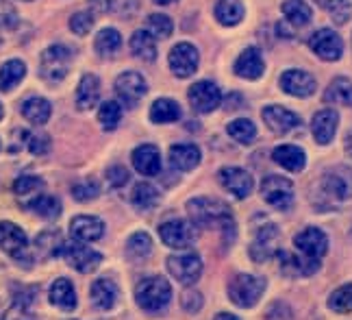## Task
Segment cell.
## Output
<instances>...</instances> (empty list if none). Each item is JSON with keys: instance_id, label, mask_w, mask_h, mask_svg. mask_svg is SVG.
Instances as JSON below:
<instances>
[{"instance_id": "1", "label": "cell", "mask_w": 352, "mask_h": 320, "mask_svg": "<svg viewBox=\"0 0 352 320\" xmlns=\"http://www.w3.org/2000/svg\"><path fill=\"white\" fill-rule=\"evenodd\" d=\"M352 201V170L348 166H333L322 172L316 185L314 203L318 209H337Z\"/></svg>"}, {"instance_id": "2", "label": "cell", "mask_w": 352, "mask_h": 320, "mask_svg": "<svg viewBox=\"0 0 352 320\" xmlns=\"http://www.w3.org/2000/svg\"><path fill=\"white\" fill-rule=\"evenodd\" d=\"M187 213L196 226H211V224H220L222 231L228 235V239L235 237V222H233V213L231 207L226 203L218 201V198L211 196H196L187 203Z\"/></svg>"}, {"instance_id": "3", "label": "cell", "mask_w": 352, "mask_h": 320, "mask_svg": "<svg viewBox=\"0 0 352 320\" xmlns=\"http://www.w3.org/2000/svg\"><path fill=\"white\" fill-rule=\"evenodd\" d=\"M135 303L140 305L144 312H151V314H157L161 310H166L170 301H172V286L166 277H159V275H153V277H144L142 281L135 286Z\"/></svg>"}, {"instance_id": "4", "label": "cell", "mask_w": 352, "mask_h": 320, "mask_svg": "<svg viewBox=\"0 0 352 320\" xmlns=\"http://www.w3.org/2000/svg\"><path fill=\"white\" fill-rule=\"evenodd\" d=\"M265 288H267V284H265L263 277L239 273V275L231 277V281H228V286H226V295L233 305H237V308L250 310L261 301Z\"/></svg>"}, {"instance_id": "5", "label": "cell", "mask_w": 352, "mask_h": 320, "mask_svg": "<svg viewBox=\"0 0 352 320\" xmlns=\"http://www.w3.org/2000/svg\"><path fill=\"white\" fill-rule=\"evenodd\" d=\"M72 68V50L63 44H55L42 52L39 59V74L48 83H59Z\"/></svg>"}, {"instance_id": "6", "label": "cell", "mask_w": 352, "mask_h": 320, "mask_svg": "<svg viewBox=\"0 0 352 320\" xmlns=\"http://www.w3.org/2000/svg\"><path fill=\"white\" fill-rule=\"evenodd\" d=\"M261 196L263 201L274 207L278 211H289L294 207L296 201V190H294V183L287 177H280V175H267L261 181Z\"/></svg>"}, {"instance_id": "7", "label": "cell", "mask_w": 352, "mask_h": 320, "mask_svg": "<svg viewBox=\"0 0 352 320\" xmlns=\"http://www.w3.org/2000/svg\"><path fill=\"white\" fill-rule=\"evenodd\" d=\"M166 268L174 281L183 286H194L202 275V259L198 253H179L166 259Z\"/></svg>"}, {"instance_id": "8", "label": "cell", "mask_w": 352, "mask_h": 320, "mask_svg": "<svg viewBox=\"0 0 352 320\" xmlns=\"http://www.w3.org/2000/svg\"><path fill=\"white\" fill-rule=\"evenodd\" d=\"M61 255L74 270L83 273V275L94 273L102 264V255L98 250L89 248L85 242H76V239L74 242H63Z\"/></svg>"}, {"instance_id": "9", "label": "cell", "mask_w": 352, "mask_h": 320, "mask_svg": "<svg viewBox=\"0 0 352 320\" xmlns=\"http://www.w3.org/2000/svg\"><path fill=\"white\" fill-rule=\"evenodd\" d=\"M0 248H3L9 257L18 262H31L29 257V237L22 231V226L13 224L9 220L0 222Z\"/></svg>"}, {"instance_id": "10", "label": "cell", "mask_w": 352, "mask_h": 320, "mask_svg": "<svg viewBox=\"0 0 352 320\" xmlns=\"http://www.w3.org/2000/svg\"><path fill=\"white\" fill-rule=\"evenodd\" d=\"M280 250V231L276 224H263L261 229H256V235L248 248L252 262H267L276 257Z\"/></svg>"}, {"instance_id": "11", "label": "cell", "mask_w": 352, "mask_h": 320, "mask_svg": "<svg viewBox=\"0 0 352 320\" xmlns=\"http://www.w3.org/2000/svg\"><path fill=\"white\" fill-rule=\"evenodd\" d=\"M113 89H116V96H118L120 105L133 109V107L140 105V100L146 96V81L140 72L126 70L116 78Z\"/></svg>"}, {"instance_id": "12", "label": "cell", "mask_w": 352, "mask_h": 320, "mask_svg": "<svg viewBox=\"0 0 352 320\" xmlns=\"http://www.w3.org/2000/svg\"><path fill=\"white\" fill-rule=\"evenodd\" d=\"M294 246L298 248L300 255L320 262L329 253V237L318 226H307V229L294 235Z\"/></svg>"}, {"instance_id": "13", "label": "cell", "mask_w": 352, "mask_h": 320, "mask_svg": "<svg viewBox=\"0 0 352 320\" xmlns=\"http://www.w3.org/2000/svg\"><path fill=\"white\" fill-rule=\"evenodd\" d=\"M218 181L228 194H233L235 198H239V201L248 198L254 190V181L250 177V172L243 168H237V166L222 168L218 172Z\"/></svg>"}, {"instance_id": "14", "label": "cell", "mask_w": 352, "mask_h": 320, "mask_svg": "<svg viewBox=\"0 0 352 320\" xmlns=\"http://www.w3.org/2000/svg\"><path fill=\"white\" fill-rule=\"evenodd\" d=\"M159 237H161V242L170 248H187L194 244L196 229H194V224H189L187 220L174 218L159 226Z\"/></svg>"}, {"instance_id": "15", "label": "cell", "mask_w": 352, "mask_h": 320, "mask_svg": "<svg viewBox=\"0 0 352 320\" xmlns=\"http://www.w3.org/2000/svg\"><path fill=\"white\" fill-rule=\"evenodd\" d=\"M309 46L324 61H340L344 55V42L333 29H320L309 37Z\"/></svg>"}, {"instance_id": "16", "label": "cell", "mask_w": 352, "mask_h": 320, "mask_svg": "<svg viewBox=\"0 0 352 320\" xmlns=\"http://www.w3.org/2000/svg\"><path fill=\"white\" fill-rule=\"evenodd\" d=\"M198 61H200V55H198L196 46L187 44V42L176 44L170 50V57H168V65H170L172 74H176L179 78L192 76L198 70Z\"/></svg>"}, {"instance_id": "17", "label": "cell", "mask_w": 352, "mask_h": 320, "mask_svg": "<svg viewBox=\"0 0 352 320\" xmlns=\"http://www.w3.org/2000/svg\"><path fill=\"white\" fill-rule=\"evenodd\" d=\"M189 103L196 111L200 114H211L213 109H218L222 103V92L213 81H198L189 87L187 92Z\"/></svg>"}, {"instance_id": "18", "label": "cell", "mask_w": 352, "mask_h": 320, "mask_svg": "<svg viewBox=\"0 0 352 320\" xmlns=\"http://www.w3.org/2000/svg\"><path fill=\"white\" fill-rule=\"evenodd\" d=\"M280 89L296 98H309L318 89V81L307 70H285L280 74Z\"/></svg>"}, {"instance_id": "19", "label": "cell", "mask_w": 352, "mask_h": 320, "mask_svg": "<svg viewBox=\"0 0 352 320\" xmlns=\"http://www.w3.org/2000/svg\"><path fill=\"white\" fill-rule=\"evenodd\" d=\"M261 118H263V122L270 127V131L278 133V136H283V133H289L296 127L302 125L300 116L294 114L292 109H287V107H280V105H267V107H263Z\"/></svg>"}, {"instance_id": "20", "label": "cell", "mask_w": 352, "mask_h": 320, "mask_svg": "<svg viewBox=\"0 0 352 320\" xmlns=\"http://www.w3.org/2000/svg\"><path fill=\"white\" fill-rule=\"evenodd\" d=\"M278 264H280V273L285 277H311L320 270V262L318 259H309L305 255H294L287 250H278L276 253Z\"/></svg>"}, {"instance_id": "21", "label": "cell", "mask_w": 352, "mask_h": 320, "mask_svg": "<svg viewBox=\"0 0 352 320\" xmlns=\"http://www.w3.org/2000/svg\"><path fill=\"white\" fill-rule=\"evenodd\" d=\"M337 127H340V114L335 109H320L314 120H311V133H314V140L320 146H327L333 142Z\"/></svg>"}, {"instance_id": "22", "label": "cell", "mask_w": 352, "mask_h": 320, "mask_svg": "<svg viewBox=\"0 0 352 320\" xmlns=\"http://www.w3.org/2000/svg\"><path fill=\"white\" fill-rule=\"evenodd\" d=\"M131 159H133L135 170L144 177H155L161 172V153L155 144L138 146V149L131 153Z\"/></svg>"}, {"instance_id": "23", "label": "cell", "mask_w": 352, "mask_h": 320, "mask_svg": "<svg viewBox=\"0 0 352 320\" xmlns=\"http://www.w3.org/2000/svg\"><path fill=\"white\" fill-rule=\"evenodd\" d=\"M263 72H265V61L261 57V50L254 46L243 50L235 61V74L246 78V81H256V78L263 76Z\"/></svg>"}, {"instance_id": "24", "label": "cell", "mask_w": 352, "mask_h": 320, "mask_svg": "<svg viewBox=\"0 0 352 320\" xmlns=\"http://www.w3.org/2000/svg\"><path fill=\"white\" fill-rule=\"evenodd\" d=\"M70 233L76 242H98L104 235V222L96 216H76L70 220Z\"/></svg>"}, {"instance_id": "25", "label": "cell", "mask_w": 352, "mask_h": 320, "mask_svg": "<svg viewBox=\"0 0 352 320\" xmlns=\"http://www.w3.org/2000/svg\"><path fill=\"white\" fill-rule=\"evenodd\" d=\"M100 100V78L96 74H83L76 87V107L80 111L94 109Z\"/></svg>"}, {"instance_id": "26", "label": "cell", "mask_w": 352, "mask_h": 320, "mask_svg": "<svg viewBox=\"0 0 352 320\" xmlns=\"http://www.w3.org/2000/svg\"><path fill=\"white\" fill-rule=\"evenodd\" d=\"M272 159L287 172H302L307 166V155L300 146L294 144H280L272 151Z\"/></svg>"}, {"instance_id": "27", "label": "cell", "mask_w": 352, "mask_h": 320, "mask_svg": "<svg viewBox=\"0 0 352 320\" xmlns=\"http://www.w3.org/2000/svg\"><path fill=\"white\" fill-rule=\"evenodd\" d=\"M200 157H202L200 149L194 144H174V146H170V153H168L170 166L181 172L194 170L200 164Z\"/></svg>"}, {"instance_id": "28", "label": "cell", "mask_w": 352, "mask_h": 320, "mask_svg": "<svg viewBox=\"0 0 352 320\" xmlns=\"http://www.w3.org/2000/svg\"><path fill=\"white\" fill-rule=\"evenodd\" d=\"M89 297L98 310H111V308H116V301H118V286L111 281V279L100 277L91 284Z\"/></svg>"}, {"instance_id": "29", "label": "cell", "mask_w": 352, "mask_h": 320, "mask_svg": "<svg viewBox=\"0 0 352 320\" xmlns=\"http://www.w3.org/2000/svg\"><path fill=\"white\" fill-rule=\"evenodd\" d=\"M48 299L55 308H59L63 312L76 310V292H74V286H72L70 279H63V277L57 279V281L50 286Z\"/></svg>"}, {"instance_id": "30", "label": "cell", "mask_w": 352, "mask_h": 320, "mask_svg": "<svg viewBox=\"0 0 352 320\" xmlns=\"http://www.w3.org/2000/svg\"><path fill=\"white\" fill-rule=\"evenodd\" d=\"M50 114H52V107L46 98L42 96H33V98H26L22 103V116L29 120L31 125L35 127H42L50 120Z\"/></svg>"}, {"instance_id": "31", "label": "cell", "mask_w": 352, "mask_h": 320, "mask_svg": "<svg viewBox=\"0 0 352 320\" xmlns=\"http://www.w3.org/2000/svg\"><path fill=\"white\" fill-rule=\"evenodd\" d=\"M151 120L155 125H168V122H176V120H181V107L176 100L172 98H159L153 103L151 107Z\"/></svg>"}, {"instance_id": "32", "label": "cell", "mask_w": 352, "mask_h": 320, "mask_svg": "<svg viewBox=\"0 0 352 320\" xmlns=\"http://www.w3.org/2000/svg\"><path fill=\"white\" fill-rule=\"evenodd\" d=\"M280 9H283V16L294 26H305L314 18V9L309 7L307 0H283Z\"/></svg>"}, {"instance_id": "33", "label": "cell", "mask_w": 352, "mask_h": 320, "mask_svg": "<svg viewBox=\"0 0 352 320\" xmlns=\"http://www.w3.org/2000/svg\"><path fill=\"white\" fill-rule=\"evenodd\" d=\"M26 209H31L33 213H37L39 218H46V220H55L61 216V201L57 196H50V194H42V196H35L26 203Z\"/></svg>"}, {"instance_id": "34", "label": "cell", "mask_w": 352, "mask_h": 320, "mask_svg": "<svg viewBox=\"0 0 352 320\" xmlns=\"http://www.w3.org/2000/svg\"><path fill=\"white\" fill-rule=\"evenodd\" d=\"M324 103L333 105H352V81L346 76H337L329 83L327 92H324Z\"/></svg>"}, {"instance_id": "35", "label": "cell", "mask_w": 352, "mask_h": 320, "mask_svg": "<svg viewBox=\"0 0 352 320\" xmlns=\"http://www.w3.org/2000/svg\"><path fill=\"white\" fill-rule=\"evenodd\" d=\"M153 237L148 235L146 231H135L129 239H126V255L133 262H142L146 257L153 255Z\"/></svg>"}, {"instance_id": "36", "label": "cell", "mask_w": 352, "mask_h": 320, "mask_svg": "<svg viewBox=\"0 0 352 320\" xmlns=\"http://www.w3.org/2000/svg\"><path fill=\"white\" fill-rule=\"evenodd\" d=\"M131 52L142 61H155L157 59V44L153 33L148 31H135L131 37Z\"/></svg>"}, {"instance_id": "37", "label": "cell", "mask_w": 352, "mask_h": 320, "mask_svg": "<svg viewBox=\"0 0 352 320\" xmlns=\"http://www.w3.org/2000/svg\"><path fill=\"white\" fill-rule=\"evenodd\" d=\"M24 74H26L24 61L11 59V61L3 63V68H0V92H11L13 87H18Z\"/></svg>"}, {"instance_id": "38", "label": "cell", "mask_w": 352, "mask_h": 320, "mask_svg": "<svg viewBox=\"0 0 352 320\" xmlns=\"http://www.w3.org/2000/svg\"><path fill=\"white\" fill-rule=\"evenodd\" d=\"M243 5L241 0H218L215 5V18L224 26H235L243 20Z\"/></svg>"}, {"instance_id": "39", "label": "cell", "mask_w": 352, "mask_h": 320, "mask_svg": "<svg viewBox=\"0 0 352 320\" xmlns=\"http://www.w3.org/2000/svg\"><path fill=\"white\" fill-rule=\"evenodd\" d=\"M122 46V37L116 29H102L98 35H96V42H94V48L100 57H113L116 52L120 50Z\"/></svg>"}, {"instance_id": "40", "label": "cell", "mask_w": 352, "mask_h": 320, "mask_svg": "<svg viewBox=\"0 0 352 320\" xmlns=\"http://www.w3.org/2000/svg\"><path fill=\"white\" fill-rule=\"evenodd\" d=\"M131 203L140 209H151L159 203V190L151 183H138L131 192Z\"/></svg>"}, {"instance_id": "41", "label": "cell", "mask_w": 352, "mask_h": 320, "mask_svg": "<svg viewBox=\"0 0 352 320\" xmlns=\"http://www.w3.org/2000/svg\"><path fill=\"white\" fill-rule=\"evenodd\" d=\"M226 133L239 144H250L256 138V127L248 118H237V120H233V122H228Z\"/></svg>"}, {"instance_id": "42", "label": "cell", "mask_w": 352, "mask_h": 320, "mask_svg": "<svg viewBox=\"0 0 352 320\" xmlns=\"http://www.w3.org/2000/svg\"><path fill=\"white\" fill-rule=\"evenodd\" d=\"M329 310L337 314H350L352 312V284H344L331 292L329 297Z\"/></svg>"}, {"instance_id": "43", "label": "cell", "mask_w": 352, "mask_h": 320, "mask_svg": "<svg viewBox=\"0 0 352 320\" xmlns=\"http://www.w3.org/2000/svg\"><path fill=\"white\" fill-rule=\"evenodd\" d=\"M98 122L104 131H113L122 122V105L116 100H107L98 109Z\"/></svg>"}, {"instance_id": "44", "label": "cell", "mask_w": 352, "mask_h": 320, "mask_svg": "<svg viewBox=\"0 0 352 320\" xmlns=\"http://www.w3.org/2000/svg\"><path fill=\"white\" fill-rule=\"evenodd\" d=\"M37 248L44 253V255L52 257V255H61V248H63V239L57 231H44L39 233L35 239Z\"/></svg>"}, {"instance_id": "45", "label": "cell", "mask_w": 352, "mask_h": 320, "mask_svg": "<svg viewBox=\"0 0 352 320\" xmlns=\"http://www.w3.org/2000/svg\"><path fill=\"white\" fill-rule=\"evenodd\" d=\"M100 194V183L96 179H83L72 185V196L76 198L78 203H87V201H94Z\"/></svg>"}, {"instance_id": "46", "label": "cell", "mask_w": 352, "mask_h": 320, "mask_svg": "<svg viewBox=\"0 0 352 320\" xmlns=\"http://www.w3.org/2000/svg\"><path fill=\"white\" fill-rule=\"evenodd\" d=\"M324 9L329 11L331 20L335 24H340V26H344L352 16V3H350V0H327Z\"/></svg>"}, {"instance_id": "47", "label": "cell", "mask_w": 352, "mask_h": 320, "mask_svg": "<svg viewBox=\"0 0 352 320\" xmlns=\"http://www.w3.org/2000/svg\"><path fill=\"white\" fill-rule=\"evenodd\" d=\"M44 188V181L35 175H22L13 181V192L18 196H33Z\"/></svg>"}, {"instance_id": "48", "label": "cell", "mask_w": 352, "mask_h": 320, "mask_svg": "<svg viewBox=\"0 0 352 320\" xmlns=\"http://www.w3.org/2000/svg\"><path fill=\"white\" fill-rule=\"evenodd\" d=\"M148 29L153 31V37H170L174 31V22L164 13H153V16H148Z\"/></svg>"}, {"instance_id": "49", "label": "cell", "mask_w": 352, "mask_h": 320, "mask_svg": "<svg viewBox=\"0 0 352 320\" xmlns=\"http://www.w3.org/2000/svg\"><path fill=\"white\" fill-rule=\"evenodd\" d=\"M94 26V16L89 11H76L74 16L70 18V29L76 35H87Z\"/></svg>"}, {"instance_id": "50", "label": "cell", "mask_w": 352, "mask_h": 320, "mask_svg": "<svg viewBox=\"0 0 352 320\" xmlns=\"http://www.w3.org/2000/svg\"><path fill=\"white\" fill-rule=\"evenodd\" d=\"M26 146L33 155H46L50 151V138L46 133H26Z\"/></svg>"}, {"instance_id": "51", "label": "cell", "mask_w": 352, "mask_h": 320, "mask_svg": "<svg viewBox=\"0 0 352 320\" xmlns=\"http://www.w3.org/2000/svg\"><path fill=\"white\" fill-rule=\"evenodd\" d=\"M107 181H109L111 188H122V185H126L129 181V172L124 166H111L109 170H107Z\"/></svg>"}, {"instance_id": "52", "label": "cell", "mask_w": 352, "mask_h": 320, "mask_svg": "<svg viewBox=\"0 0 352 320\" xmlns=\"http://www.w3.org/2000/svg\"><path fill=\"white\" fill-rule=\"evenodd\" d=\"M202 308V297L196 290H187L183 292V310L187 312H198Z\"/></svg>"}, {"instance_id": "53", "label": "cell", "mask_w": 352, "mask_h": 320, "mask_svg": "<svg viewBox=\"0 0 352 320\" xmlns=\"http://www.w3.org/2000/svg\"><path fill=\"white\" fill-rule=\"evenodd\" d=\"M89 9L96 11V13L109 11V0H89Z\"/></svg>"}, {"instance_id": "54", "label": "cell", "mask_w": 352, "mask_h": 320, "mask_svg": "<svg viewBox=\"0 0 352 320\" xmlns=\"http://www.w3.org/2000/svg\"><path fill=\"white\" fill-rule=\"evenodd\" d=\"M213 320H239L235 314H228V312H220V314H215Z\"/></svg>"}, {"instance_id": "55", "label": "cell", "mask_w": 352, "mask_h": 320, "mask_svg": "<svg viewBox=\"0 0 352 320\" xmlns=\"http://www.w3.org/2000/svg\"><path fill=\"white\" fill-rule=\"evenodd\" d=\"M344 144H346V153L352 157V129L346 133V140H344Z\"/></svg>"}, {"instance_id": "56", "label": "cell", "mask_w": 352, "mask_h": 320, "mask_svg": "<svg viewBox=\"0 0 352 320\" xmlns=\"http://www.w3.org/2000/svg\"><path fill=\"white\" fill-rule=\"evenodd\" d=\"M155 5H161V7H168V5H174V3H179V0H153Z\"/></svg>"}, {"instance_id": "57", "label": "cell", "mask_w": 352, "mask_h": 320, "mask_svg": "<svg viewBox=\"0 0 352 320\" xmlns=\"http://www.w3.org/2000/svg\"><path fill=\"white\" fill-rule=\"evenodd\" d=\"M3 116H5V109H3V103H0V120H3Z\"/></svg>"}]
</instances>
